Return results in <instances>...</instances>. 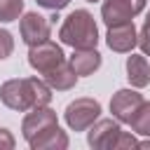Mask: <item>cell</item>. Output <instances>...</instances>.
I'll use <instances>...</instances> for the list:
<instances>
[{
  "label": "cell",
  "mask_w": 150,
  "mask_h": 150,
  "mask_svg": "<svg viewBox=\"0 0 150 150\" xmlns=\"http://www.w3.org/2000/svg\"><path fill=\"white\" fill-rule=\"evenodd\" d=\"M0 101L16 112H28L52 101V87L38 77H14L0 87Z\"/></svg>",
  "instance_id": "6da1fadb"
},
{
  "label": "cell",
  "mask_w": 150,
  "mask_h": 150,
  "mask_svg": "<svg viewBox=\"0 0 150 150\" xmlns=\"http://www.w3.org/2000/svg\"><path fill=\"white\" fill-rule=\"evenodd\" d=\"M59 38L63 45L73 47V49H96L98 45V28L94 16L87 9H75L70 12L59 30Z\"/></svg>",
  "instance_id": "7a4b0ae2"
},
{
  "label": "cell",
  "mask_w": 150,
  "mask_h": 150,
  "mask_svg": "<svg viewBox=\"0 0 150 150\" xmlns=\"http://www.w3.org/2000/svg\"><path fill=\"white\" fill-rule=\"evenodd\" d=\"M89 145L96 150H117V148H138L134 134L124 131L120 120H96L89 127Z\"/></svg>",
  "instance_id": "3957f363"
},
{
  "label": "cell",
  "mask_w": 150,
  "mask_h": 150,
  "mask_svg": "<svg viewBox=\"0 0 150 150\" xmlns=\"http://www.w3.org/2000/svg\"><path fill=\"white\" fill-rule=\"evenodd\" d=\"M101 115V103L96 98H89V96H82V98H75L66 105V124L73 129V131H89V127L98 120Z\"/></svg>",
  "instance_id": "277c9868"
},
{
  "label": "cell",
  "mask_w": 150,
  "mask_h": 150,
  "mask_svg": "<svg viewBox=\"0 0 150 150\" xmlns=\"http://www.w3.org/2000/svg\"><path fill=\"white\" fill-rule=\"evenodd\" d=\"M66 61H68V59H66L63 49H61L56 42H52V40H45V42L30 47V52H28V63H30V68L38 70L42 77H45L47 73H52L54 68H59L61 63H66Z\"/></svg>",
  "instance_id": "5b68a950"
},
{
  "label": "cell",
  "mask_w": 150,
  "mask_h": 150,
  "mask_svg": "<svg viewBox=\"0 0 150 150\" xmlns=\"http://www.w3.org/2000/svg\"><path fill=\"white\" fill-rule=\"evenodd\" d=\"M143 9H145V0H103L101 16L103 23L110 28L134 21V16H138Z\"/></svg>",
  "instance_id": "8992f818"
},
{
  "label": "cell",
  "mask_w": 150,
  "mask_h": 150,
  "mask_svg": "<svg viewBox=\"0 0 150 150\" xmlns=\"http://www.w3.org/2000/svg\"><path fill=\"white\" fill-rule=\"evenodd\" d=\"M21 40L28 45V47H35L45 40H49V33H52V21L38 12H28L21 16Z\"/></svg>",
  "instance_id": "52a82bcc"
},
{
  "label": "cell",
  "mask_w": 150,
  "mask_h": 150,
  "mask_svg": "<svg viewBox=\"0 0 150 150\" xmlns=\"http://www.w3.org/2000/svg\"><path fill=\"white\" fill-rule=\"evenodd\" d=\"M141 103H143V96L136 89H120L110 98V112H112L115 120L129 124L131 117L136 115V110L141 108Z\"/></svg>",
  "instance_id": "ba28073f"
},
{
  "label": "cell",
  "mask_w": 150,
  "mask_h": 150,
  "mask_svg": "<svg viewBox=\"0 0 150 150\" xmlns=\"http://www.w3.org/2000/svg\"><path fill=\"white\" fill-rule=\"evenodd\" d=\"M54 124H59V122H56V112H54L52 108H47V105H38V108L28 110V115L23 117L21 131H23V138L30 143L38 134H42L45 129H49V127H54Z\"/></svg>",
  "instance_id": "9c48e42d"
},
{
  "label": "cell",
  "mask_w": 150,
  "mask_h": 150,
  "mask_svg": "<svg viewBox=\"0 0 150 150\" xmlns=\"http://www.w3.org/2000/svg\"><path fill=\"white\" fill-rule=\"evenodd\" d=\"M105 42H108V47L112 52H120V54L131 52L134 45H138V33H136L134 21L120 23V26H110L108 28V35H105Z\"/></svg>",
  "instance_id": "30bf717a"
},
{
  "label": "cell",
  "mask_w": 150,
  "mask_h": 150,
  "mask_svg": "<svg viewBox=\"0 0 150 150\" xmlns=\"http://www.w3.org/2000/svg\"><path fill=\"white\" fill-rule=\"evenodd\" d=\"M68 63L73 66L75 75L80 77V75H91L94 70H98L103 59H101V54L96 49H75L73 56L68 59Z\"/></svg>",
  "instance_id": "8fae6325"
},
{
  "label": "cell",
  "mask_w": 150,
  "mask_h": 150,
  "mask_svg": "<svg viewBox=\"0 0 150 150\" xmlns=\"http://www.w3.org/2000/svg\"><path fill=\"white\" fill-rule=\"evenodd\" d=\"M45 82H47L52 89H56V91H68V89L75 87L77 75H75V70H73V66L66 61V63H61L59 68H54L52 73H47V75H45Z\"/></svg>",
  "instance_id": "7c38bea8"
},
{
  "label": "cell",
  "mask_w": 150,
  "mask_h": 150,
  "mask_svg": "<svg viewBox=\"0 0 150 150\" xmlns=\"http://www.w3.org/2000/svg\"><path fill=\"white\" fill-rule=\"evenodd\" d=\"M33 150H45V148H68V136H66V131H61L59 129V124H54V127H49V129H45L42 134H38L30 143H28Z\"/></svg>",
  "instance_id": "4fadbf2b"
},
{
  "label": "cell",
  "mask_w": 150,
  "mask_h": 150,
  "mask_svg": "<svg viewBox=\"0 0 150 150\" xmlns=\"http://www.w3.org/2000/svg\"><path fill=\"white\" fill-rule=\"evenodd\" d=\"M127 80L131 82V87H145L150 82V66L145 56L131 54L127 59Z\"/></svg>",
  "instance_id": "5bb4252c"
},
{
  "label": "cell",
  "mask_w": 150,
  "mask_h": 150,
  "mask_svg": "<svg viewBox=\"0 0 150 150\" xmlns=\"http://www.w3.org/2000/svg\"><path fill=\"white\" fill-rule=\"evenodd\" d=\"M131 129L134 134H141V136H150V103L143 101L141 108L136 110V115L131 117Z\"/></svg>",
  "instance_id": "9a60e30c"
},
{
  "label": "cell",
  "mask_w": 150,
  "mask_h": 150,
  "mask_svg": "<svg viewBox=\"0 0 150 150\" xmlns=\"http://www.w3.org/2000/svg\"><path fill=\"white\" fill-rule=\"evenodd\" d=\"M23 12V0H0V23L16 21Z\"/></svg>",
  "instance_id": "2e32d148"
},
{
  "label": "cell",
  "mask_w": 150,
  "mask_h": 150,
  "mask_svg": "<svg viewBox=\"0 0 150 150\" xmlns=\"http://www.w3.org/2000/svg\"><path fill=\"white\" fill-rule=\"evenodd\" d=\"M12 49H14V38H12V33L5 30V28H0V61L7 59V56L12 54Z\"/></svg>",
  "instance_id": "e0dca14e"
},
{
  "label": "cell",
  "mask_w": 150,
  "mask_h": 150,
  "mask_svg": "<svg viewBox=\"0 0 150 150\" xmlns=\"http://www.w3.org/2000/svg\"><path fill=\"white\" fill-rule=\"evenodd\" d=\"M138 47L143 54H150V26H145V23L138 30Z\"/></svg>",
  "instance_id": "ac0fdd59"
},
{
  "label": "cell",
  "mask_w": 150,
  "mask_h": 150,
  "mask_svg": "<svg viewBox=\"0 0 150 150\" xmlns=\"http://www.w3.org/2000/svg\"><path fill=\"white\" fill-rule=\"evenodd\" d=\"M40 7H45V9H52V12H59V9H63L66 5H70V0H35Z\"/></svg>",
  "instance_id": "d6986e66"
},
{
  "label": "cell",
  "mask_w": 150,
  "mask_h": 150,
  "mask_svg": "<svg viewBox=\"0 0 150 150\" xmlns=\"http://www.w3.org/2000/svg\"><path fill=\"white\" fill-rule=\"evenodd\" d=\"M14 148V136L9 134V129H0V150H9Z\"/></svg>",
  "instance_id": "ffe728a7"
},
{
  "label": "cell",
  "mask_w": 150,
  "mask_h": 150,
  "mask_svg": "<svg viewBox=\"0 0 150 150\" xmlns=\"http://www.w3.org/2000/svg\"><path fill=\"white\" fill-rule=\"evenodd\" d=\"M145 26H150V9H148V16H145Z\"/></svg>",
  "instance_id": "44dd1931"
},
{
  "label": "cell",
  "mask_w": 150,
  "mask_h": 150,
  "mask_svg": "<svg viewBox=\"0 0 150 150\" xmlns=\"http://www.w3.org/2000/svg\"><path fill=\"white\" fill-rule=\"evenodd\" d=\"M87 2H98V0H87Z\"/></svg>",
  "instance_id": "7402d4cb"
}]
</instances>
